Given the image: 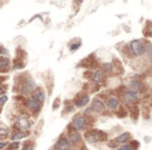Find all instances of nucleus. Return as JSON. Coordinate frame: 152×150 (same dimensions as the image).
I'll return each instance as SVG.
<instances>
[{
    "label": "nucleus",
    "mask_w": 152,
    "mask_h": 150,
    "mask_svg": "<svg viewBox=\"0 0 152 150\" xmlns=\"http://www.w3.org/2000/svg\"><path fill=\"white\" fill-rule=\"evenodd\" d=\"M85 139L89 143H96L107 139V134L99 130H91L85 134Z\"/></svg>",
    "instance_id": "obj_1"
},
{
    "label": "nucleus",
    "mask_w": 152,
    "mask_h": 150,
    "mask_svg": "<svg viewBox=\"0 0 152 150\" xmlns=\"http://www.w3.org/2000/svg\"><path fill=\"white\" fill-rule=\"evenodd\" d=\"M33 125V121L31 119L28 117V115H20L16 118L15 120V126L18 127V129H19L20 131H26V130H28L29 128Z\"/></svg>",
    "instance_id": "obj_2"
},
{
    "label": "nucleus",
    "mask_w": 152,
    "mask_h": 150,
    "mask_svg": "<svg viewBox=\"0 0 152 150\" xmlns=\"http://www.w3.org/2000/svg\"><path fill=\"white\" fill-rule=\"evenodd\" d=\"M130 50H131V52L134 56L139 57V56L143 55L144 52H145V46L141 41L135 40L132 41L131 44H130Z\"/></svg>",
    "instance_id": "obj_3"
},
{
    "label": "nucleus",
    "mask_w": 152,
    "mask_h": 150,
    "mask_svg": "<svg viewBox=\"0 0 152 150\" xmlns=\"http://www.w3.org/2000/svg\"><path fill=\"white\" fill-rule=\"evenodd\" d=\"M72 125L77 131L82 130L83 128L86 126V119L83 116H76L72 121Z\"/></svg>",
    "instance_id": "obj_4"
},
{
    "label": "nucleus",
    "mask_w": 152,
    "mask_h": 150,
    "mask_svg": "<svg viewBox=\"0 0 152 150\" xmlns=\"http://www.w3.org/2000/svg\"><path fill=\"white\" fill-rule=\"evenodd\" d=\"M104 108V105L102 100H94V104L90 105V108H88L86 110V113H100V112H102Z\"/></svg>",
    "instance_id": "obj_5"
},
{
    "label": "nucleus",
    "mask_w": 152,
    "mask_h": 150,
    "mask_svg": "<svg viewBox=\"0 0 152 150\" xmlns=\"http://www.w3.org/2000/svg\"><path fill=\"white\" fill-rule=\"evenodd\" d=\"M70 147V142L68 139L64 138H60L57 141V143L55 144V149L56 150H68Z\"/></svg>",
    "instance_id": "obj_6"
},
{
    "label": "nucleus",
    "mask_w": 152,
    "mask_h": 150,
    "mask_svg": "<svg viewBox=\"0 0 152 150\" xmlns=\"http://www.w3.org/2000/svg\"><path fill=\"white\" fill-rule=\"evenodd\" d=\"M35 87H36L35 81L29 79L26 81V83L23 85V89H21V93H23V94H28V93H31L34 89H35Z\"/></svg>",
    "instance_id": "obj_7"
},
{
    "label": "nucleus",
    "mask_w": 152,
    "mask_h": 150,
    "mask_svg": "<svg viewBox=\"0 0 152 150\" xmlns=\"http://www.w3.org/2000/svg\"><path fill=\"white\" fill-rule=\"evenodd\" d=\"M137 100H138V97H137L136 92L132 91V90H129V91L124 93V100L127 104H133Z\"/></svg>",
    "instance_id": "obj_8"
},
{
    "label": "nucleus",
    "mask_w": 152,
    "mask_h": 150,
    "mask_svg": "<svg viewBox=\"0 0 152 150\" xmlns=\"http://www.w3.org/2000/svg\"><path fill=\"white\" fill-rule=\"evenodd\" d=\"M26 105L29 110H31L33 112H39L41 110V102H39L38 100H34V98H31L26 102Z\"/></svg>",
    "instance_id": "obj_9"
},
{
    "label": "nucleus",
    "mask_w": 152,
    "mask_h": 150,
    "mask_svg": "<svg viewBox=\"0 0 152 150\" xmlns=\"http://www.w3.org/2000/svg\"><path fill=\"white\" fill-rule=\"evenodd\" d=\"M33 98L38 100L39 102H44V100H45V92L42 89H37L36 91L33 93Z\"/></svg>",
    "instance_id": "obj_10"
},
{
    "label": "nucleus",
    "mask_w": 152,
    "mask_h": 150,
    "mask_svg": "<svg viewBox=\"0 0 152 150\" xmlns=\"http://www.w3.org/2000/svg\"><path fill=\"white\" fill-rule=\"evenodd\" d=\"M119 105H120V102H119V100L116 97H111L107 102V108H109V109H112V110L117 109V108L119 107Z\"/></svg>",
    "instance_id": "obj_11"
},
{
    "label": "nucleus",
    "mask_w": 152,
    "mask_h": 150,
    "mask_svg": "<svg viewBox=\"0 0 152 150\" xmlns=\"http://www.w3.org/2000/svg\"><path fill=\"white\" fill-rule=\"evenodd\" d=\"M130 88H131L132 91L137 92V91H141L142 90V84L138 81H132L130 83Z\"/></svg>",
    "instance_id": "obj_12"
},
{
    "label": "nucleus",
    "mask_w": 152,
    "mask_h": 150,
    "mask_svg": "<svg viewBox=\"0 0 152 150\" xmlns=\"http://www.w3.org/2000/svg\"><path fill=\"white\" fill-rule=\"evenodd\" d=\"M130 139V133L126 132V133H123L121 134L120 136H118L116 138V141L119 142V143H124V142H127L128 140Z\"/></svg>",
    "instance_id": "obj_13"
},
{
    "label": "nucleus",
    "mask_w": 152,
    "mask_h": 150,
    "mask_svg": "<svg viewBox=\"0 0 152 150\" xmlns=\"http://www.w3.org/2000/svg\"><path fill=\"white\" fill-rule=\"evenodd\" d=\"M9 135V129L6 126H0V139H5Z\"/></svg>",
    "instance_id": "obj_14"
},
{
    "label": "nucleus",
    "mask_w": 152,
    "mask_h": 150,
    "mask_svg": "<svg viewBox=\"0 0 152 150\" xmlns=\"http://www.w3.org/2000/svg\"><path fill=\"white\" fill-rule=\"evenodd\" d=\"M89 100H90L89 97H84L80 98V100H76L75 104H76V105H77V107H83V105H87L88 102H89Z\"/></svg>",
    "instance_id": "obj_15"
},
{
    "label": "nucleus",
    "mask_w": 152,
    "mask_h": 150,
    "mask_svg": "<svg viewBox=\"0 0 152 150\" xmlns=\"http://www.w3.org/2000/svg\"><path fill=\"white\" fill-rule=\"evenodd\" d=\"M130 115L133 119H137L138 118V115H139V109L138 107L136 105H133V107L130 108Z\"/></svg>",
    "instance_id": "obj_16"
},
{
    "label": "nucleus",
    "mask_w": 152,
    "mask_h": 150,
    "mask_svg": "<svg viewBox=\"0 0 152 150\" xmlns=\"http://www.w3.org/2000/svg\"><path fill=\"white\" fill-rule=\"evenodd\" d=\"M79 140H80V135L78 134V133H73V134H71V136L69 138V142L71 144H75V143H77Z\"/></svg>",
    "instance_id": "obj_17"
},
{
    "label": "nucleus",
    "mask_w": 152,
    "mask_h": 150,
    "mask_svg": "<svg viewBox=\"0 0 152 150\" xmlns=\"http://www.w3.org/2000/svg\"><path fill=\"white\" fill-rule=\"evenodd\" d=\"M9 65V60L7 58H0V70L6 69Z\"/></svg>",
    "instance_id": "obj_18"
},
{
    "label": "nucleus",
    "mask_w": 152,
    "mask_h": 150,
    "mask_svg": "<svg viewBox=\"0 0 152 150\" xmlns=\"http://www.w3.org/2000/svg\"><path fill=\"white\" fill-rule=\"evenodd\" d=\"M26 137V133H24L23 131H19V132H16L14 133L13 135H12L11 139L12 140H19V139H23Z\"/></svg>",
    "instance_id": "obj_19"
},
{
    "label": "nucleus",
    "mask_w": 152,
    "mask_h": 150,
    "mask_svg": "<svg viewBox=\"0 0 152 150\" xmlns=\"http://www.w3.org/2000/svg\"><path fill=\"white\" fill-rule=\"evenodd\" d=\"M102 72L100 70H97L94 75V82L99 83L100 81H102Z\"/></svg>",
    "instance_id": "obj_20"
},
{
    "label": "nucleus",
    "mask_w": 152,
    "mask_h": 150,
    "mask_svg": "<svg viewBox=\"0 0 152 150\" xmlns=\"http://www.w3.org/2000/svg\"><path fill=\"white\" fill-rule=\"evenodd\" d=\"M23 150H34V144L31 142H26V144H23Z\"/></svg>",
    "instance_id": "obj_21"
},
{
    "label": "nucleus",
    "mask_w": 152,
    "mask_h": 150,
    "mask_svg": "<svg viewBox=\"0 0 152 150\" xmlns=\"http://www.w3.org/2000/svg\"><path fill=\"white\" fill-rule=\"evenodd\" d=\"M146 51H147V54H148L149 60H150V62L152 63V46H148V47H147Z\"/></svg>",
    "instance_id": "obj_22"
},
{
    "label": "nucleus",
    "mask_w": 152,
    "mask_h": 150,
    "mask_svg": "<svg viewBox=\"0 0 152 150\" xmlns=\"http://www.w3.org/2000/svg\"><path fill=\"white\" fill-rule=\"evenodd\" d=\"M19 142H13V143H11L10 144V150H16V149H18V147H19Z\"/></svg>",
    "instance_id": "obj_23"
},
{
    "label": "nucleus",
    "mask_w": 152,
    "mask_h": 150,
    "mask_svg": "<svg viewBox=\"0 0 152 150\" xmlns=\"http://www.w3.org/2000/svg\"><path fill=\"white\" fill-rule=\"evenodd\" d=\"M7 100H8L7 95H3L2 97H0V105H2L5 104V102H7Z\"/></svg>",
    "instance_id": "obj_24"
},
{
    "label": "nucleus",
    "mask_w": 152,
    "mask_h": 150,
    "mask_svg": "<svg viewBox=\"0 0 152 150\" xmlns=\"http://www.w3.org/2000/svg\"><path fill=\"white\" fill-rule=\"evenodd\" d=\"M118 150H134L133 148H132L130 145H124V146L120 147V148H118Z\"/></svg>",
    "instance_id": "obj_25"
},
{
    "label": "nucleus",
    "mask_w": 152,
    "mask_h": 150,
    "mask_svg": "<svg viewBox=\"0 0 152 150\" xmlns=\"http://www.w3.org/2000/svg\"><path fill=\"white\" fill-rule=\"evenodd\" d=\"M104 68L105 71H111L112 70V65L110 63H105L104 64Z\"/></svg>",
    "instance_id": "obj_26"
},
{
    "label": "nucleus",
    "mask_w": 152,
    "mask_h": 150,
    "mask_svg": "<svg viewBox=\"0 0 152 150\" xmlns=\"http://www.w3.org/2000/svg\"><path fill=\"white\" fill-rule=\"evenodd\" d=\"M79 46H80V44H74V45L71 46V49H72V50H76V49L79 48Z\"/></svg>",
    "instance_id": "obj_27"
},
{
    "label": "nucleus",
    "mask_w": 152,
    "mask_h": 150,
    "mask_svg": "<svg viewBox=\"0 0 152 150\" xmlns=\"http://www.w3.org/2000/svg\"><path fill=\"white\" fill-rule=\"evenodd\" d=\"M7 146V143H3V142H0V149H3Z\"/></svg>",
    "instance_id": "obj_28"
},
{
    "label": "nucleus",
    "mask_w": 152,
    "mask_h": 150,
    "mask_svg": "<svg viewBox=\"0 0 152 150\" xmlns=\"http://www.w3.org/2000/svg\"><path fill=\"white\" fill-rule=\"evenodd\" d=\"M3 93H4V89L2 88L1 85H0V94H3Z\"/></svg>",
    "instance_id": "obj_29"
}]
</instances>
